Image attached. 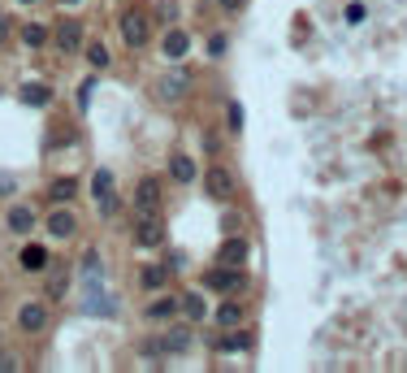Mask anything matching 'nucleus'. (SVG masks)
Instances as JSON below:
<instances>
[{
  "label": "nucleus",
  "instance_id": "28",
  "mask_svg": "<svg viewBox=\"0 0 407 373\" xmlns=\"http://www.w3.org/2000/svg\"><path fill=\"white\" fill-rule=\"evenodd\" d=\"M225 44H230L225 35H212V39H208V57H225Z\"/></svg>",
  "mask_w": 407,
  "mask_h": 373
},
{
  "label": "nucleus",
  "instance_id": "17",
  "mask_svg": "<svg viewBox=\"0 0 407 373\" xmlns=\"http://www.w3.org/2000/svg\"><path fill=\"white\" fill-rule=\"evenodd\" d=\"M187 87H191L187 74H165V78H160V96H165V100H182Z\"/></svg>",
  "mask_w": 407,
  "mask_h": 373
},
{
  "label": "nucleus",
  "instance_id": "22",
  "mask_svg": "<svg viewBox=\"0 0 407 373\" xmlns=\"http://www.w3.org/2000/svg\"><path fill=\"white\" fill-rule=\"evenodd\" d=\"M217 322H221V326H239V322H243V308H239L235 300L221 304V308H217Z\"/></svg>",
  "mask_w": 407,
  "mask_h": 373
},
{
  "label": "nucleus",
  "instance_id": "30",
  "mask_svg": "<svg viewBox=\"0 0 407 373\" xmlns=\"http://www.w3.org/2000/svg\"><path fill=\"white\" fill-rule=\"evenodd\" d=\"M91 87H96V83H91V78H87V83H83V87H78V109H87V104H91Z\"/></svg>",
  "mask_w": 407,
  "mask_h": 373
},
{
  "label": "nucleus",
  "instance_id": "1",
  "mask_svg": "<svg viewBox=\"0 0 407 373\" xmlns=\"http://www.w3.org/2000/svg\"><path fill=\"white\" fill-rule=\"evenodd\" d=\"M91 195H96V213L113 218L118 213V191H113V170H96L91 174Z\"/></svg>",
  "mask_w": 407,
  "mask_h": 373
},
{
  "label": "nucleus",
  "instance_id": "20",
  "mask_svg": "<svg viewBox=\"0 0 407 373\" xmlns=\"http://www.w3.org/2000/svg\"><path fill=\"white\" fill-rule=\"evenodd\" d=\"M182 312L191 317V322H204V317H208V304H204V295H182Z\"/></svg>",
  "mask_w": 407,
  "mask_h": 373
},
{
  "label": "nucleus",
  "instance_id": "13",
  "mask_svg": "<svg viewBox=\"0 0 407 373\" xmlns=\"http://www.w3.org/2000/svg\"><path fill=\"white\" fill-rule=\"evenodd\" d=\"M74 230H78V218H74L70 208H56L52 218H48V235H52V239H70Z\"/></svg>",
  "mask_w": 407,
  "mask_h": 373
},
{
  "label": "nucleus",
  "instance_id": "34",
  "mask_svg": "<svg viewBox=\"0 0 407 373\" xmlns=\"http://www.w3.org/2000/svg\"><path fill=\"white\" fill-rule=\"evenodd\" d=\"M243 5H247V0H221V9H225V14H239Z\"/></svg>",
  "mask_w": 407,
  "mask_h": 373
},
{
  "label": "nucleus",
  "instance_id": "9",
  "mask_svg": "<svg viewBox=\"0 0 407 373\" xmlns=\"http://www.w3.org/2000/svg\"><path fill=\"white\" fill-rule=\"evenodd\" d=\"M18 326H22L26 334H39V330L48 326V304H22V308H18Z\"/></svg>",
  "mask_w": 407,
  "mask_h": 373
},
{
  "label": "nucleus",
  "instance_id": "4",
  "mask_svg": "<svg viewBox=\"0 0 407 373\" xmlns=\"http://www.w3.org/2000/svg\"><path fill=\"white\" fill-rule=\"evenodd\" d=\"M204 191L225 204L230 195H235V174H230L225 165H208V170H204Z\"/></svg>",
  "mask_w": 407,
  "mask_h": 373
},
{
  "label": "nucleus",
  "instance_id": "10",
  "mask_svg": "<svg viewBox=\"0 0 407 373\" xmlns=\"http://www.w3.org/2000/svg\"><path fill=\"white\" fill-rule=\"evenodd\" d=\"M169 178H173V183H182V187L200 178V170H195V161H191L187 152H173V156H169Z\"/></svg>",
  "mask_w": 407,
  "mask_h": 373
},
{
  "label": "nucleus",
  "instance_id": "26",
  "mask_svg": "<svg viewBox=\"0 0 407 373\" xmlns=\"http://www.w3.org/2000/svg\"><path fill=\"white\" fill-rule=\"evenodd\" d=\"M87 61H91L96 70H104V66H108V48H104V44H91V48H87Z\"/></svg>",
  "mask_w": 407,
  "mask_h": 373
},
{
  "label": "nucleus",
  "instance_id": "15",
  "mask_svg": "<svg viewBox=\"0 0 407 373\" xmlns=\"http://www.w3.org/2000/svg\"><path fill=\"white\" fill-rule=\"evenodd\" d=\"M91 317H113V312H118V304H113L100 287H87V304H83Z\"/></svg>",
  "mask_w": 407,
  "mask_h": 373
},
{
  "label": "nucleus",
  "instance_id": "12",
  "mask_svg": "<svg viewBox=\"0 0 407 373\" xmlns=\"http://www.w3.org/2000/svg\"><path fill=\"white\" fill-rule=\"evenodd\" d=\"M243 260H247V239L230 235V239L221 243V252H217V265H239V270H243Z\"/></svg>",
  "mask_w": 407,
  "mask_h": 373
},
{
  "label": "nucleus",
  "instance_id": "7",
  "mask_svg": "<svg viewBox=\"0 0 407 373\" xmlns=\"http://www.w3.org/2000/svg\"><path fill=\"white\" fill-rule=\"evenodd\" d=\"M143 213H160V183L156 178H143L135 187V218H143Z\"/></svg>",
  "mask_w": 407,
  "mask_h": 373
},
{
  "label": "nucleus",
  "instance_id": "25",
  "mask_svg": "<svg viewBox=\"0 0 407 373\" xmlns=\"http://www.w3.org/2000/svg\"><path fill=\"white\" fill-rule=\"evenodd\" d=\"M191 347V334H165L160 339V352H187Z\"/></svg>",
  "mask_w": 407,
  "mask_h": 373
},
{
  "label": "nucleus",
  "instance_id": "16",
  "mask_svg": "<svg viewBox=\"0 0 407 373\" xmlns=\"http://www.w3.org/2000/svg\"><path fill=\"white\" fill-rule=\"evenodd\" d=\"M169 270H173V265H169V260H160V265H148V270L139 274V282H143V291H160V287L169 282Z\"/></svg>",
  "mask_w": 407,
  "mask_h": 373
},
{
  "label": "nucleus",
  "instance_id": "14",
  "mask_svg": "<svg viewBox=\"0 0 407 373\" xmlns=\"http://www.w3.org/2000/svg\"><path fill=\"white\" fill-rule=\"evenodd\" d=\"M18 265H22L26 274H43V270H48V252H43L39 243H26V247L18 252Z\"/></svg>",
  "mask_w": 407,
  "mask_h": 373
},
{
  "label": "nucleus",
  "instance_id": "37",
  "mask_svg": "<svg viewBox=\"0 0 407 373\" xmlns=\"http://www.w3.org/2000/svg\"><path fill=\"white\" fill-rule=\"evenodd\" d=\"M61 5H66V9H70V5H78V0H61Z\"/></svg>",
  "mask_w": 407,
  "mask_h": 373
},
{
  "label": "nucleus",
  "instance_id": "11",
  "mask_svg": "<svg viewBox=\"0 0 407 373\" xmlns=\"http://www.w3.org/2000/svg\"><path fill=\"white\" fill-rule=\"evenodd\" d=\"M35 222H39V218H35V208H31V204H14V208H9V218H5V226H9L14 235H31Z\"/></svg>",
  "mask_w": 407,
  "mask_h": 373
},
{
  "label": "nucleus",
  "instance_id": "19",
  "mask_svg": "<svg viewBox=\"0 0 407 373\" xmlns=\"http://www.w3.org/2000/svg\"><path fill=\"white\" fill-rule=\"evenodd\" d=\"M74 191H78V183H74V178H56V183L48 187V200H56V204L66 200V204H70V200H74Z\"/></svg>",
  "mask_w": 407,
  "mask_h": 373
},
{
  "label": "nucleus",
  "instance_id": "33",
  "mask_svg": "<svg viewBox=\"0 0 407 373\" xmlns=\"http://www.w3.org/2000/svg\"><path fill=\"white\" fill-rule=\"evenodd\" d=\"M14 369H22V364H18L14 356H0V373H14Z\"/></svg>",
  "mask_w": 407,
  "mask_h": 373
},
{
  "label": "nucleus",
  "instance_id": "2",
  "mask_svg": "<svg viewBox=\"0 0 407 373\" xmlns=\"http://www.w3.org/2000/svg\"><path fill=\"white\" fill-rule=\"evenodd\" d=\"M122 39H126L130 48H143V44L152 39V18H148L143 9H126V14H122Z\"/></svg>",
  "mask_w": 407,
  "mask_h": 373
},
{
  "label": "nucleus",
  "instance_id": "29",
  "mask_svg": "<svg viewBox=\"0 0 407 373\" xmlns=\"http://www.w3.org/2000/svg\"><path fill=\"white\" fill-rule=\"evenodd\" d=\"M221 347H225V352H243V347H247V339H243V334H225V339H221Z\"/></svg>",
  "mask_w": 407,
  "mask_h": 373
},
{
  "label": "nucleus",
  "instance_id": "36",
  "mask_svg": "<svg viewBox=\"0 0 407 373\" xmlns=\"http://www.w3.org/2000/svg\"><path fill=\"white\" fill-rule=\"evenodd\" d=\"M14 191V178H0V195H9Z\"/></svg>",
  "mask_w": 407,
  "mask_h": 373
},
{
  "label": "nucleus",
  "instance_id": "32",
  "mask_svg": "<svg viewBox=\"0 0 407 373\" xmlns=\"http://www.w3.org/2000/svg\"><path fill=\"white\" fill-rule=\"evenodd\" d=\"M204 148H208V152H217V148H221V139H217V131H204Z\"/></svg>",
  "mask_w": 407,
  "mask_h": 373
},
{
  "label": "nucleus",
  "instance_id": "21",
  "mask_svg": "<svg viewBox=\"0 0 407 373\" xmlns=\"http://www.w3.org/2000/svg\"><path fill=\"white\" fill-rule=\"evenodd\" d=\"M173 312H178V300H173V295H169V300H152V304H148V317H152V322H165V317H173Z\"/></svg>",
  "mask_w": 407,
  "mask_h": 373
},
{
  "label": "nucleus",
  "instance_id": "38",
  "mask_svg": "<svg viewBox=\"0 0 407 373\" xmlns=\"http://www.w3.org/2000/svg\"><path fill=\"white\" fill-rule=\"evenodd\" d=\"M22 5H35V0H22Z\"/></svg>",
  "mask_w": 407,
  "mask_h": 373
},
{
  "label": "nucleus",
  "instance_id": "18",
  "mask_svg": "<svg viewBox=\"0 0 407 373\" xmlns=\"http://www.w3.org/2000/svg\"><path fill=\"white\" fill-rule=\"evenodd\" d=\"M22 100L35 104V109H43V104H52V91H48L43 83H26V87H22Z\"/></svg>",
  "mask_w": 407,
  "mask_h": 373
},
{
  "label": "nucleus",
  "instance_id": "8",
  "mask_svg": "<svg viewBox=\"0 0 407 373\" xmlns=\"http://www.w3.org/2000/svg\"><path fill=\"white\" fill-rule=\"evenodd\" d=\"M187 48H191V35H187L182 26L165 31V39H160V52H165V61H182V57H187Z\"/></svg>",
  "mask_w": 407,
  "mask_h": 373
},
{
  "label": "nucleus",
  "instance_id": "6",
  "mask_svg": "<svg viewBox=\"0 0 407 373\" xmlns=\"http://www.w3.org/2000/svg\"><path fill=\"white\" fill-rule=\"evenodd\" d=\"M52 44H56V52H78V48H83V22H78V18H61Z\"/></svg>",
  "mask_w": 407,
  "mask_h": 373
},
{
  "label": "nucleus",
  "instance_id": "3",
  "mask_svg": "<svg viewBox=\"0 0 407 373\" xmlns=\"http://www.w3.org/2000/svg\"><path fill=\"white\" fill-rule=\"evenodd\" d=\"M165 243V222L160 213H143L135 222V247H160Z\"/></svg>",
  "mask_w": 407,
  "mask_h": 373
},
{
  "label": "nucleus",
  "instance_id": "27",
  "mask_svg": "<svg viewBox=\"0 0 407 373\" xmlns=\"http://www.w3.org/2000/svg\"><path fill=\"white\" fill-rule=\"evenodd\" d=\"M225 118H230V122H225L230 131H243V118H247V113H243V104L235 100V104H230V109H225Z\"/></svg>",
  "mask_w": 407,
  "mask_h": 373
},
{
  "label": "nucleus",
  "instance_id": "31",
  "mask_svg": "<svg viewBox=\"0 0 407 373\" xmlns=\"http://www.w3.org/2000/svg\"><path fill=\"white\" fill-rule=\"evenodd\" d=\"M346 22H364V5H346Z\"/></svg>",
  "mask_w": 407,
  "mask_h": 373
},
{
  "label": "nucleus",
  "instance_id": "24",
  "mask_svg": "<svg viewBox=\"0 0 407 373\" xmlns=\"http://www.w3.org/2000/svg\"><path fill=\"white\" fill-rule=\"evenodd\" d=\"M83 278H87V287H96V278H100V252L83 256Z\"/></svg>",
  "mask_w": 407,
  "mask_h": 373
},
{
  "label": "nucleus",
  "instance_id": "23",
  "mask_svg": "<svg viewBox=\"0 0 407 373\" xmlns=\"http://www.w3.org/2000/svg\"><path fill=\"white\" fill-rule=\"evenodd\" d=\"M22 44H26V48H43V44H48V31L35 26V22H26V26H22Z\"/></svg>",
  "mask_w": 407,
  "mask_h": 373
},
{
  "label": "nucleus",
  "instance_id": "5",
  "mask_svg": "<svg viewBox=\"0 0 407 373\" xmlns=\"http://www.w3.org/2000/svg\"><path fill=\"white\" fill-rule=\"evenodd\" d=\"M204 287H208V291H243L239 265H217V270H208V274H204Z\"/></svg>",
  "mask_w": 407,
  "mask_h": 373
},
{
  "label": "nucleus",
  "instance_id": "35",
  "mask_svg": "<svg viewBox=\"0 0 407 373\" xmlns=\"http://www.w3.org/2000/svg\"><path fill=\"white\" fill-rule=\"evenodd\" d=\"M9 31H14V22H9V14H0V39H9Z\"/></svg>",
  "mask_w": 407,
  "mask_h": 373
}]
</instances>
